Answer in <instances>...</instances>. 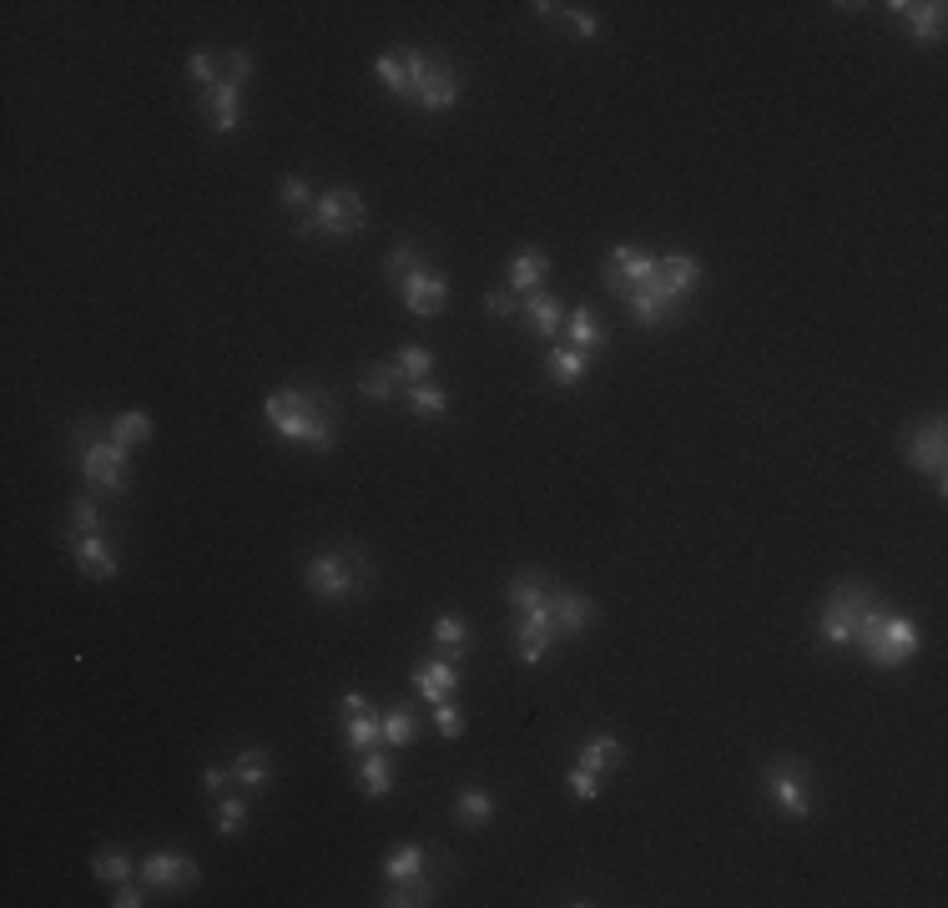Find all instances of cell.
I'll list each match as a JSON object with an SVG mask.
<instances>
[{
	"label": "cell",
	"mask_w": 948,
	"mask_h": 908,
	"mask_svg": "<svg viewBox=\"0 0 948 908\" xmlns=\"http://www.w3.org/2000/svg\"><path fill=\"white\" fill-rule=\"evenodd\" d=\"M262 419L268 430L283 434L288 444H303L313 454H328L338 440V424H333V399L323 389H278V394L262 399Z\"/></svg>",
	"instance_id": "cell-1"
},
{
	"label": "cell",
	"mask_w": 948,
	"mask_h": 908,
	"mask_svg": "<svg viewBox=\"0 0 948 908\" xmlns=\"http://www.w3.org/2000/svg\"><path fill=\"white\" fill-rule=\"evenodd\" d=\"M918 641H924V631H918L908 616H898L893 606H883V601H873V606L863 610V621H858V631H853V646L863 651L868 667H877V671L908 667Z\"/></svg>",
	"instance_id": "cell-2"
},
{
	"label": "cell",
	"mask_w": 948,
	"mask_h": 908,
	"mask_svg": "<svg viewBox=\"0 0 948 908\" xmlns=\"http://www.w3.org/2000/svg\"><path fill=\"white\" fill-rule=\"evenodd\" d=\"M72 454L82 465V479L96 495H127L131 490V450L111 444L107 430H96L91 419H82L72 430Z\"/></svg>",
	"instance_id": "cell-3"
},
{
	"label": "cell",
	"mask_w": 948,
	"mask_h": 908,
	"mask_svg": "<svg viewBox=\"0 0 948 908\" xmlns=\"http://www.w3.org/2000/svg\"><path fill=\"white\" fill-rule=\"evenodd\" d=\"M399 61H403V86H409V107H424V111H450L460 101V72H454L444 56H429L419 46H399Z\"/></svg>",
	"instance_id": "cell-4"
},
{
	"label": "cell",
	"mask_w": 948,
	"mask_h": 908,
	"mask_svg": "<svg viewBox=\"0 0 948 908\" xmlns=\"http://www.w3.org/2000/svg\"><path fill=\"white\" fill-rule=\"evenodd\" d=\"M368 561H364V550H323V555H309L303 561V586H309V596L319 601H348L358 596V591L368 586Z\"/></svg>",
	"instance_id": "cell-5"
},
{
	"label": "cell",
	"mask_w": 948,
	"mask_h": 908,
	"mask_svg": "<svg viewBox=\"0 0 948 908\" xmlns=\"http://www.w3.org/2000/svg\"><path fill=\"white\" fill-rule=\"evenodd\" d=\"M309 213L313 217H298V238H313V233L354 238V233L368 227V203H364V192H354V187H328Z\"/></svg>",
	"instance_id": "cell-6"
},
{
	"label": "cell",
	"mask_w": 948,
	"mask_h": 908,
	"mask_svg": "<svg viewBox=\"0 0 948 908\" xmlns=\"http://www.w3.org/2000/svg\"><path fill=\"white\" fill-rule=\"evenodd\" d=\"M873 586H858V581H848V586H832L828 601H822L818 610V641L822 646H853V631L858 621H863V610L873 606Z\"/></svg>",
	"instance_id": "cell-7"
},
{
	"label": "cell",
	"mask_w": 948,
	"mask_h": 908,
	"mask_svg": "<svg viewBox=\"0 0 948 908\" xmlns=\"http://www.w3.org/2000/svg\"><path fill=\"white\" fill-rule=\"evenodd\" d=\"M762 788L783 818H793V823L812 818V777H807L802 757H772L767 772H762Z\"/></svg>",
	"instance_id": "cell-8"
},
{
	"label": "cell",
	"mask_w": 948,
	"mask_h": 908,
	"mask_svg": "<svg viewBox=\"0 0 948 908\" xmlns=\"http://www.w3.org/2000/svg\"><path fill=\"white\" fill-rule=\"evenodd\" d=\"M903 465L918 469V475H934L938 495H948V424H944V414L903 430Z\"/></svg>",
	"instance_id": "cell-9"
},
{
	"label": "cell",
	"mask_w": 948,
	"mask_h": 908,
	"mask_svg": "<svg viewBox=\"0 0 948 908\" xmlns=\"http://www.w3.org/2000/svg\"><path fill=\"white\" fill-rule=\"evenodd\" d=\"M142 884L157 888V894H182V888L202 884V868L187 848H157L142 858Z\"/></svg>",
	"instance_id": "cell-10"
},
{
	"label": "cell",
	"mask_w": 948,
	"mask_h": 908,
	"mask_svg": "<svg viewBox=\"0 0 948 908\" xmlns=\"http://www.w3.org/2000/svg\"><path fill=\"white\" fill-rule=\"evenodd\" d=\"M394 288H399V303L414 313V318H434V313L450 309V278L424 268V263H414Z\"/></svg>",
	"instance_id": "cell-11"
},
{
	"label": "cell",
	"mask_w": 948,
	"mask_h": 908,
	"mask_svg": "<svg viewBox=\"0 0 948 908\" xmlns=\"http://www.w3.org/2000/svg\"><path fill=\"white\" fill-rule=\"evenodd\" d=\"M656 273V252H646V248H636V242H616L611 248V258H605V268H601V288L605 293H636L646 278Z\"/></svg>",
	"instance_id": "cell-12"
},
{
	"label": "cell",
	"mask_w": 948,
	"mask_h": 908,
	"mask_svg": "<svg viewBox=\"0 0 948 908\" xmlns=\"http://www.w3.org/2000/svg\"><path fill=\"white\" fill-rule=\"evenodd\" d=\"M701 283V263L691 258V252H666V258H656V273L646 278L640 288H656V293H666V299L687 303L691 293H697Z\"/></svg>",
	"instance_id": "cell-13"
},
{
	"label": "cell",
	"mask_w": 948,
	"mask_h": 908,
	"mask_svg": "<svg viewBox=\"0 0 948 908\" xmlns=\"http://www.w3.org/2000/svg\"><path fill=\"white\" fill-rule=\"evenodd\" d=\"M888 11H893V21L918 41V46H938V41H944V21H948L944 0H924V6H913V0H893Z\"/></svg>",
	"instance_id": "cell-14"
},
{
	"label": "cell",
	"mask_w": 948,
	"mask_h": 908,
	"mask_svg": "<svg viewBox=\"0 0 948 908\" xmlns=\"http://www.w3.org/2000/svg\"><path fill=\"white\" fill-rule=\"evenodd\" d=\"M591 621H595V601L585 591H565V586L550 591V631H556V641L581 636Z\"/></svg>",
	"instance_id": "cell-15"
},
{
	"label": "cell",
	"mask_w": 948,
	"mask_h": 908,
	"mask_svg": "<svg viewBox=\"0 0 948 908\" xmlns=\"http://www.w3.org/2000/svg\"><path fill=\"white\" fill-rule=\"evenodd\" d=\"M520 313H525V323H530V334H535V338H546V344H556V338L565 334V318H570L565 303H560L556 293H546V288L525 293Z\"/></svg>",
	"instance_id": "cell-16"
},
{
	"label": "cell",
	"mask_w": 948,
	"mask_h": 908,
	"mask_svg": "<svg viewBox=\"0 0 948 908\" xmlns=\"http://www.w3.org/2000/svg\"><path fill=\"white\" fill-rule=\"evenodd\" d=\"M202 111H207V121H213L217 137H233L237 127H243V86H233L223 76L213 91H202Z\"/></svg>",
	"instance_id": "cell-17"
},
{
	"label": "cell",
	"mask_w": 948,
	"mask_h": 908,
	"mask_svg": "<svg viewBox=\"0 0 948 908\" xmlns=\"http://www.w3.org/2000/svg\"><path fill=\"white\" fill-rule=\"evenodd\" d=\"M354 782H358V792H364V798H389V792L399 788V767H394L389 747H374V753L358 757Z\"/></svg>",
	"instance_id": "cell-18"
},
{
	"label": "cell",
	"mask_w": 948,
	"mask_h": 908,
	"mask_svg": "<svg viewBox=\"0 0 948 908\" xmlns=\"http://www.w3.org/2000/svg\"><path fill=\"white\" fill-rule=\"evenodd\" d=\"M72 555H76V565H82V575H91V581H117L121 575V561H117V550H111L107 536H76Z\"/></svg>",
	"instance_id": "cell-19"
},
{
	"label": "cell",
	"mask_w": 948,
	"mask_h": 908,
	"mask_svg": "<svg viewBox=\"0 0 948 908\" xmlns=\"http://www.w3.org/2000/svg\"><path fill=\"white\" fill-rule=\"evenodd\" d=\"M414 692L424 696L429 706L450 702V696L460 692V667H454L450 657H434V661H424V667H414Z\"/></svg>",
	"instance_id": "cell-20"
},
{
	"label": "cell",
	"mask_w": 948,
	"mask_h": 908,
	"mask_svg": "<svg viewBox=\"0 0 948 908\" xmlns=\"http://www.w3.org/2000/svg\"><path fill=\"white\" fill-rule=\"evenodd\" d=\"M681 309H687V303L666 299V293H656V288H636V293H626V313H631V323H640V328H661V323H671Z\"/></svg>",
	"instance_id": "cell-21"
},
{
	"label": "cell",
	"mask_w": 948,
	"mask_h": 908,
	"mask_svg": "<svg viewBox=\"0 0 948 908\" xmlns=\"http://www.w3.org/2000/svg\"><path fill=\"white\" fill-rule=\"evenodd\" d=\"M550 252H540V248H520L510 258V278H505V288L510 293H535V288H546V278H550Z\"/></svg>",
	"instance_id": "cell-22"
},
{
	"label": "cell",
	"mask_w": 948,
	"mask_h": 908,
	"mask_svg": "<svg viewBox=\"0 0 948 908\" xmlns=\"http://www.w3.org/2000/svg\"><path fill=\"white\" fill-rule=\"evenodd\" d=\"M344 742H348V753H354V757H364V753H374V747H384V712L364 706V712L344 717Z\"/></svg>",
	"instance_id": "cell-23"
},
{
	"label": "cell",
	"mask_w": 948,
	"mask_h": 908,
	"mask_svg": "<svg viewBox=\"0 0 948 908\" xmlns=\"http://www.w3.org/2000/svg\"><path fill=\"white\" fill-rule=\"evenodd\" d=\"M585 369H591V354H581V348H570V344H556L546 354V379L560 383V389H575L585 379Z\"/></svg>",
	"instance_id": "cell-24"
},
{
	"label": "cell",
	"mask_w": 948,
	"mask_h": 908,
	"mask_svg": "<svg viewBox=\"0 0 948 908\" xmlns=\"http://www.w3.org/2000/svg\"><path fill=\"white\" fill-rule=\"evenodd\" d=\"M233 782L248 792H262L273 788V757L262 753V747H243V753L233 757Z\"/></svg>",
	"instance_id": "cell-25"
},
{
	"label": "cell",
	"mask_w": 948,
	"mask_h": 908,
	"mask_svg": "<svg viewBox=\"0 0 948 908\" xmlns=\"http://www.w3.org/2000/svg\"><path fill=\"white\" fill-rule=\"evenodd\" d=\"M550 581H546V571H520L510 581V591H505V596H510V610L515 616H525V610H540V606H550Z\"/></svg>",
	"instance_id": "cell-26"
},
{
	"label": "cell",
	"mask_w": 948,
	"mask_h": 908,
	"mask_svg": "<svg viewBox=\"0 0 948 908\" xmlns=\"http://www.w3.org/2000/svg\"><path fill=\"white\" fill-rule=\"evenodd\" d=\"M565 344L581 354H601L605 348V323L595 318V309H570L565 318Z\"/></svg>",
	"instance_id": "cell-27"
},
{
	"label": "cell",
	"mask_w": 948,
	"mask_h": 908,
	"mask_svg": "<svg viewBox=\"0 0 948 908\" xmlns=\"http://www.w3.org/2000/svg\"><path fill=\"white\" fill-rule=\"evenodd\" d=\"M626 763V747H621V737H611V732H595V737L581 742V767H591V772H611V767Z\"/></svg>",
	"instance_id": "cell-28"
},
{
	"label": "cell",
	"mask_w": 948,
	"mask_h": 908,
	"mask_svg": "<svg viewBox=\"0 0 948 908\" xmlns=\"http://www.w3.org/2000/svg\"><path fill=\"white\" fill-rule=\"evenodd\" d=\"M152 414H142V409H121V414H111V424H107V434H111V444H121V450H137V444H147L152 440Z\"/></svg>",
	"instance_id": "cell-29"
},
{
	"label": "cell",
	"mask_w": 948,
	"mask_h": 908,
	"mask_svg": "<svg viewBox=\"0 0 948 908\" xmlns=\"http://www.w3.org/2000/svg\"><path fill=\"white\" fill-rule=\"evenodd\" d=\"M424 863H429L424 843H394V848L384 853V878H389V884H399V878H419Z\"/></svg>",
	"instance_id": "cell-30"
},
{
	"label": "cell",
	"mask_w": 948,
	"mask_h": 908,
	"mask_svg": "<svg viewBox=\"0 0 948 908\" xmlns=\"http://www.w3.org/2000/svg\"><path fill=\"white\" fill-rule=\"evenodd\" d=\"M454 823L460 828H489L495 823V798L485 788H464L454 798Z\"/></svg>",
	"instance_id": "cell-31"
},
{
	"label": "cell",
	"mask_w": 948,
	"mask_h": 908,
	"mask_svg": "<svg viewBox=\"0 0 948 908\" xmlns=\"http://www.w3.org/2000/svg\"><path fill=\"white\" fill-rule=\"evenodd\" d=\"M358 389H364V399H374V404H389L394 389H399V364H394V359L368 364L364 379H358Z\"/></svg>",
	"instance_id": "cell-32"
},
{
	"label": "cell",
	"mask_w": 948,
	"mask_h": 908,
	"mask_svg": "<svg viewBox=\"0 0 948 908\" xmlns=\"http://www.w3.org/2000/svg\"><path fill=\"white\" fill-rule=\"evenodd\" d=\"M91 873L101 878V884H127L131 878V853L121 848V843H101L91 858Z\"/></svg>",
	"instance_id": "cell-33"
},
{
	"label": "cell",
	"mask_w": 948,
	"mask_h": 908,
	"mask_svg": "<svg viewBox=\"0 0 948 908\" xmlns=\"http://www.w3.org/2000/svg\"><path fill=\"white\" fill-rule=\"evenodd\" d=\"M384 908H419V904H434V884H429L424 873L419 878H399V884H389V894L379 898Z\"/></svg>",
	"instance_id": "cell-34"
},
{
	"label": "cell",
	"mask_w": 948,
	"mask_h": 908,
	"mask_svg": "<svg viewBox=\"0 0 948 908\" xmlns=\"http://www.w3.org/2000/svg\"><path fill=\"white\" fill-rule=\"evenodd\" d=\"M434 646H439V651H450V657H460L464 646H470V626H464L460 610H444V616H434Z\"/></svg>",
	"instance_id": "cell-35"
},
{
	"label": "cell",
	"mask_w": 948,
	"mask_h": 908,
	"mask_svg": "<svg viewBox=\"0 0 948 908\" xmlns=\"http://www.w3.org/2000/svg\"><path fill=\"white\" fill-rule=\"evenodd\" d=\"M419 737V717L409 712V706H394V712H384V747H409V742Z\"/></svg>",
	"instance_id": "cell-36"
},
{
	"label": "cell",
	"mask_w": 948,
	"mask_h": 908,
	"mask_svg": "<svg viewBox=\"0 0 948 908\" xmlns=\"http://www.w3.org/2000/svg\"><path fill=\"white\" fill-rule=\"evenodd\" d=\"M394 364H399V379L403 383H424L429 374H434V348L409 344V348H399V354H394Z\"/></svg>",
	"instance_id": "cell-37"
},
{
	"label": "cell",
	"mask_w": 948,
	"mask_h": 908,
	"mask_svg": "<svg viewBox=\"0 0 948 908\" xmlns=\"http://www.w3.org/2000/svg\"><path fill=\"white\" fill-rule=\"evenodd\" d=\"M409 409H414L419 419H444V409H450V394L439 389V383H409Z\"/></svg>",
	"instance_id": "cell-38"
},
{
	"label": "cell",
	"mask_w": 948,
	"mask_h": 908,
	"mask_svg": "<svg viewBox=\"0 0 948 908\" xmlns=\"http://www.w3.org/2000/svg\"><path fill=\"white\" fill-rule=\"evenodd\" d=\"M243 828H248V798H243V792H223V798H217V833L237 837Z\"/></svg>",
	"instance_id": "cell-39"
},
{
	"label": "cell",
	"mask_w": 948,
	"mask_h": 908,
	"mask_svg": "<svg viewBox=\"0 0 948 908\" xmlns=\"http://www.w3.org/2000/svg\"><path fill=\"white\" fill-rule=\"evenodd\" d=\"M66 526H72V536H107V520H101L96 500H86V495H76V500H72V515H66Z\"/></svg>",
	"instance_id": "cell-40"
},
{
	"label": "cell",
	"mask_w": 948,
	"mask_h": 908,
	"mask_svg": "<svg viewBox=\"0 0 948 908\" xmlns=\"http://www.w3.org/2000/svg\"><path fill=\"white\" fill-rule=\"evenodd\" d=\"M374 76L384 82V91H389L394 101H403V96H409V86H403V61H399V51H379V56H374Z\"/></svg>",
	"instance_id": "cell-41"
},
{
	"label": "cell",
	"mask_w": 948,
	"mask_h": 908,
	"mask_svg": "<svg viewBox=\"0 0 948 908\" xmlns=\"http://www.w3.org/2000/svg\"><path fill=\"white\" fill-rule=\"evenodd\" d=\"M556 21H570V31H575L581 41H595V36L605 31V21H601L595 11H585V6H560Z\"/></svg>",
	"instance_id": "cell-42"
},
{
	"label": "cell",
	"mask_w": 948,
	"mask_h": 908,
	"mask_svg": "<svg viewBox=\"0 0 948 908\" xmlns=\"http://www.w3.org/2000/svg\"><path fill=\"white\" fill-rule=\"evenodd\" d=\"M565 788L575 792V798H581V802H591V798H601L605 777H601V772H591V767H581V763H575V767H570V772H565Z\"/></svg>",
	"instance_id": "cell-43"
},
{
	"label": "cell",
	"mask_w": 948,
	"mask_h": 908,
	"mask_svg": "<svg viewBox=\"0 0 948 908\" xmlns=\"http://www.w3.org/2000/svg\"><path fill=\"white\" fill-rule=\"evenodd\" d=\"M187 76L202 86V91H213V86L223 82V76H217V61H213V51H192V61H187Z\"/></svg>",
	"instance_id": "cell-44"
},
{
	"label": "cell",
	"mask_w": 948,
	"mask_h": 908,
	"mask_svg": "<svg viewBox=\"0 0 948 908\" xmlns=\"http://www.w3.org/2000/svg\"><path fill=\"white\" fill-rule=\"evenodd\" d=\"M434 727H439V737H460L464 732V712L454 702H434Z\"/></svg>",
	"instance_id": "cell-45"
},
{
	"label": "cell",
	"mask_w": 948,
	"mask_h": 908,
	"mask_svg": "<svg viewBox=\"0 0 948 908\" xmlns=\"http://www.w3.org/2000/svg\"><path fill=\"white\" fill-rule=\"evenodd\" d=\"M414 263H419V248H414V242H399V248H394L389 258H384V273H389L394 283H399V278L409 273V268H414Z\"/></svg>",
	"instance_id": "cell-46"
},
{
	"label": "cell",
	"mask_w": 948,
	"mask_h": 908,
	"mask_svg": "<svg viewBox=\"0 0 948 908\" xmlns=\"http://www.w3.org/2000/svg\"><path fill=\"white\" fill-rule=\"evenodd\" d=\"M227 82L233 86H248V76H252V51H243V46H233L227 51Z\"/></svg>",
	"instance_id": "cell-47"
},
{
	"label": "cell",
	"mask_w": 948,
	"mask_h": 908,
	"mask_svg": "<svg viewBox=\"0 0 948 908\" xmlns=\"http://www.w3.org/2000/svg\"><path fill=\"white\" fill-rule=\"evenodd\" d=\"M278 197H283V207H313V187L303 177H283V192H278Z\"/></svg>",
	"instance_id": "cell-48"
},
{
	"label": "cell",
	"mask_w": 948,
	"mask_h": 908,
	"mask_svg": "<svg viewBox=\"0 0 948 908\" xmlns=\"http://www.w3.org/2000/svg\"><path fill=\"white\" fill-rule=\"evenodd\" d=\"M227 782H233V767H227V763H207V767H202V792H213V798H223Z\"/></svg>",
	"instance_id": "cell-49"
},
{
	"label": "cell",
	"mask_w": 948,
	"mask_h": 908,
	"mask_svg": "<svg viewBox=\"0 0 948 908\" xmlns=\"http://www.w3.org/2000/svg\"><path fill=\"white\" fill-rule=\"evenodd\" d=\"M485 309L495 313V318H515V293H510V288H505V283H499V288H489V293H485Z\"/></svg>",
	"instance_id": "cell-50"
},
{
	"label": "cell",
	"mask_w": 948,
	"mask_h": 908,
	"mask_svg": "<svg viewBox=\"0 0 948 908\" xmlns=\"http://www.w3.org/2000/svg\"><path fill=\"white\" fill-rule=\"evenodd\" d=\"M111 904H117V908H142L147 894L137 884H111Z\"/></svg>",
	"instance_id": "cell-51"
},
{
	"label": "cell",
	"mask_w": 948,
	"mask_h": 908,
	"mask_svg": "<svg viewBox=\"0 0 948 908\" xmlns=\"http://www.w3.org/2000/svg\"><path fill=\"white\" fill-rule=\"evenodd\" d=\"M338 706H344V717H354V712H364V706H368V696H364V692H354V687H348V692L338 696Z\"/></svg>",
	"instance_id": "cell-52"
}]
</instances>
